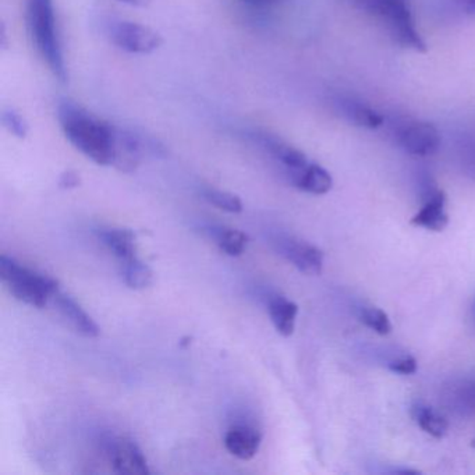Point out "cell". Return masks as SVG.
Returning a JSON list of instances; mask_svg holds the SVG:
<instances>
[{"instance_id":"7c38bea8","label":"cell","mask_w":475,"mask_h":475,"mask_svg":"<svg viewBox=\"0 0 475 475\" xmlns=\"http://www.w3.org/2000/svg\"><path fill=\"white\" fill-rule=\"evenodd\" d=\"M55 303H57V310L62 314L63 318L73 326L78 334L86 337H97L99 335V328L95 324L94 319L83 310L73 297L65 294V293L57 292L54 295Z\"/></svg>"},{"instance_id":"5bb4252c","label":"cell","mask_w":475,"mask_h":475,"mask_svg":"<svg viewBox=\"0 0 475 475\" xmlns=\"http://www.w3.org/2000/svg\"><path fill=\"white\" fill-rule=\"evenodd\" d=\"M337 110L343 118L350 123L364 129H378L384 124L381 113L369 108L363 102L356 101L353 98H337L335 101Z\"/></svg>"},{"instance_id":"6da1fadb","label":"cell","mask_w":475,"mask_h":475,"mask_svg":"<svg viewBox=\"0 0 475 475\" xmlns=\"http://www.w3.org/2000/svg\"><path fill=\"white\" fill-rule=\"evenodd\" d=\"M57 120L66 139L84 157L99 166H113L118 126L71 99H63L57 105Z\"/></svg>"},{"instance_id":"ac0fdd59","label":"cell","mask_w":475,"mask_h":475,"mask_svg":"<svg viewBox=\"0 0 475 475\" xmlns=\"http://www.w3.org/2000/svg\"><path fill=\"white\" fill-rule=\"evenodd\" d=\"M123 278L130 289L144 290L151 286L154 274L147 263L136 257L123 263Z\"/></svg>"},{"instance_id":"7402d4cb","label":"cell","mask_w":475,"mask_h":475,"mask_svg":"<svg viewBox=\"0 0 475 475\" xmlns=\"http://www.w3.org/2000/svg\"><path fill=\"white\" fill-rule=\"evenodd\" d=\"M2 123H4L5 129L17 139H23L27 137V121L15 109L5 110L4 115H2Z\"/></svg>"},{"instance_id":"484cf974","label":"cell","mask_w":475,"mask_h":475,"mask_svg":"<svg viewBox=\"0 0 475 475\" xmlns=\"http://www.w3.org/2000/svg\"><path fill=\"white\" fill-rule=\"evenodd\" d=\"M458 4L467 15H475V0H458Z\"/></svg>"},{"instance_id":"3957f363","label":"cell","mask_w":475,"mask_h":475,"mask_svg":"<svg viewBox=\"0 0 475 475\" xmlns=\"http://www.w3.org/2000/svg\"><path fill=\"white\" fill-rule=\"evenodd\" d=\"M352 6L378 18L393 41L417 52L427 51L424 39L417 31L410 0H348Z\"/></svg>"},{"instance_id":"2e32d148","label":"cell","mask_w":475,"mask_h":475,"mask_svg":"<svg viewBox=\"0 0 475 475\" xmlns=\"http://www.w3.org/2000/svg\"><path fill=\"white\" fill-rule=\"evenodd\" d=\"M99 239L121 263L137 257L136 236L129 229H102Z\"/></svg>"},{"instance_id":"9a60e30c","label":"cell","mask_w":475,"mask_h":475,"mask_svg":"<svg viewBox=\"0 0 475 475\" xmlns=\"http://www.w3.org/2000/svg\"><path fill=\"white\" fill-rule=\"evenodd\" d=\"M268 313L278 334L284 337L292 336L298 314L297 305L284 295H274L269 298Z\"/></svg>"},{"instance_id":"83f0119b","label":"cell","mask_w":475,"mask_h":475,"mask_svg":"<svg viewBox=\"0 0 475 475\" xmlns=\"http://www.w3.org/2000/svg\"><path fill=\"white\" fill-rule=\"evenodd\" d=\"M121 4L129 5V6L142 7L148 4V0H119Z\"/></svg>"},{"instance_id":"7a4b0ae2","label":"cell","mask_w":475,"mask_h":475,"mask_svg":"<svg viewBox=\"0 0 475 475\" xmlns=\"http://www.w3.org/2000/svg\"><path fill=\"white\" fill-rule=\"evenodd\" d=\"M26 23L39 57L60 83L67 81V68L57 33L54 0H27Z\"/></svg>"},{"instance_id":"603a6c76","label":"cell","mask_w":475,"mask_h":475,"mask_svg":"<svg viewBox=\"0 0 475 475\" xmlns=\"http://www.w3.org/2000/svg\"><path fill=\"white\" fill-rule=\"evenodd\" d=\"M387 367H389L390 371L396 372V374L411 375L417 371V361L411 356H403V357L390 361Z\"/></svg>"},{"instance_id":"cb8c5ba5","label":"cell","mask_w":475,"mask_h":475,"mask_svg":"<svg viewBox=\"0 0 475 475\" xmlns=\"http://www.w3.org/2000/svg\"><path fill=\"white\" fill-rule=\"evenodd\" d=\"M461 160H463L464 166L467 170L475 176V139L467 142L463 145V152H461Z\"/></svg>"},{"instance_id":"4316f807","label":"cell","mask_w":475,"mask_h":475,"mask_svg":"<svg viewBox=\"0 0 475 475\" xmlns=\"http://www.w3.org/2000/svg\"><path fill=\"white\" fill-rule=\"evenodd\" d=\"M247 4L257 5V6H271V5H278L284 0H243Z\"/></svg>"},{"instance_id":"ba28073f","label":"cell","mask_w":475,"mask_h":475,"mask_svg":"<svg viewBox=\"0 0 475 475\" xmlns=\"http://www.w3.org/2000/svg\"><path fill=\"white\" fill-rule=\"evenodd\" d=\"M276 252L305 274H319L324 268V253L305 240L294 236H279L274 239Z\"/></svg>"},{"instance_id":"e0dca14e","label":"cell","mask_w":475,"mask_h":475,"mask_svg":"<svg viewBox=\"0 0 475 475\" xmlns=\"http://www.w3.org/2000/svg\"><path fill=\"white\" fill-rule=\"evenodd\" d=\"M411 411H413L414 419L422 431L437 438V439H442L445 437L449 429L445 417L440 416L434 408L421 402L416 403Z\"/></svg>"},{"instance_id":"9c48e42d","label":"cell","mask_w":475,"mask_h":475,"mask_svg":"<svg viewBox=\"0 0 475 475\" xmlns=\"http://www.w3.org/2000/svg\"><path fill=\"white\" fill-rule=\"evenodd\" d=\"M252 137L274 162H278L284 168L287 178H289L290 174L300 170V169L310 163L308 158L300 150L293 147L284 139H279L278 136L265 133V131H263V133L257 131Z\"/></svg>"},{"instance_id":"4fadbf2b","label":"cell","mask_w":475,"mask_h":475,"mask_svg":"<svg viewBox=\"0 0 475 475\" xmlns=\"http://www.w3.org/2000/svg\"><path fill=\"white\" fill-rule=\"evenodd\" d=\"M287 179L295 189L314 195L326 194L334 186V181H332L329 171L314 162H310L300 170L290 174Z\"/></svg>"},{"instance_id":"d6986e66","label":"cell","mask_w":475,"mask_h":475,"mask_svg":"<svg viewBox=\"0 0 475 475\" xmlns=\"http://www.w3.org/2000/svg\"><path fill=\"white\" fill-rule=\"evenodd\" d=\"M212 234L222 252L231 257H239L247 247L248 236L243 232L234 229H218L213 231Z\"/></svg>"},{"instance_id":"5b68a950","label":"cell","mask_w":475,"mask_h":475,"mask_svg":"<svg viewBox=\"0 0 475 475\" xmlns=\"http://www.w3.org/2000/svg\"><path fill=\"white\" fill-rule=\"evenodd\" d=\"M105 34L121 51L150 55L162 46L163 38L152 28L128 20H112L105 24Z\"/></svg>"},{"instance_id":"44dd1931","label":"cell","mask_w":475,"mask_h":475,"mask_svg":"<svg viewBox=\"0 0 475 475\" xmlns=\"http://www.w3.org/2000/svg\"><path fill=\"white\" fill-rule=\"evenodd\" d=\"M202 195H204L205 200L210 204L224 211V212L239 213L243 211L242 200L237 195L232 194V192L222 191V190L216 189H205Z\"/></svg>"},{"instance_id":"8992f818","label":"cell","mask_w":475,"mask_h":475,"mask_svg":"<svg viewBox=\"0 0 475 475\" xmlns=\"http://www.w3.org/2000/svg\"><path fill=\"white\" fill-rule=\"evenodd\" d=\"M393 136L398 147L414 157H429L440 147L439 131L431 123L425 121H402L396 126Z\"/></svg>"},{"instance_id":"8fae6325","label":"cell","mask_w":475,"mask_h":475,"mask_svg":"<svg viewBox=\"0 0 475 475\" xmlns=\"http://www.w3.org/2000/svg\"><path fill=\"white\" fill-rule=\"evenodd\" d=\"M261 435L253 425L236 424L224 435L228 452L240 460H252L260 450Z\"/></svg>"},{"instance_id":"d4e9b609","label":"cell","mask_w":475,"mask_h":475,"mask_svg":"<svg viewBox=\"0 0 475 475\" xmlns=\"http://www.w3.org/2000/svg\"><path fill=\"white\" fill-rule=\"evenodd\" d=\"M59 184L62 189H76V187L80 184V178H78V174L76 173V171H65V173L60 176Z\"/></svg>"},{"instance_id":"30bf717a","label":"cell","mask_w":475,"mask_h":475,"mask_svg":"<svg viewBox=\"0 0 475 475\" xmlns=\"http://www.w3.org/2000/svg\"><path fill=\"white\" fill-rule=\"evenodd\" d=\"M113 471L123 475H145L150 472L141 449L129 438H116L109 443Z\"/></svg>"},{"instance_id":"ffe728a7","label":"cell","mask_w":475,"mask_h":475,"mask_svg":"<svg viewBox=\"0 0 475 475\" xmlns=\"http://www.w3.org/2000/svg\"><path fill=\"white\" fill-rule=\"evenodd\" d=\"M358 318L366 326L382 336L389 335L392 331L389 316L381 308L364 305L358 310Z\"/></svg>"},{"instance_id":"277c9868","label":"cell","mask_w":475,"mask_h":475,"mask_svg":"<svg viewBox=\"0 0 475 475\" xmlns=\"http://www.w3.org/2000/svg\"><path fill=\"white\" fill-rule=\"evenodd\" d=\"M0 279L17 300L31 307L44 308L59 292L55 279L21 265L6 255L0 257Z\"/></svg>"},{"instance_id":"52a82bcc","label":"cell","mask_w":475,"mask_h":475,"mask_svg":"<svg viewBox=\"0 0 475 475\" xmlns=\"http://www.w3.org/2000/svg\"><path fill=\"white\" fill-rule=\"evenodd\" d=\"M421 194L424 205L411 218V224L427 231L442 232L449 223L445 192L438 189L431 178L425 176L424 181H421Z\"/></svg>"}]
</instances>
